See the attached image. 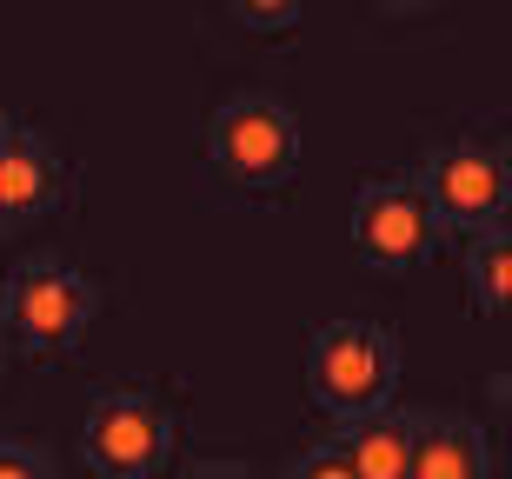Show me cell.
Instances as JSON below:
<instances>
[{
  "instance_id": "13",
  "label": "cell",
  "mask_w": 512,
  "mask_h": 479,
  "mask_svg": "<svg viewBox=\"0 0 512 479\" xmlns=\"http://www.w3.org/2000/svg\"><path fill=\"white\" fill-rule=\"evenodd\" d=\"M227 7L247 34H286V27L306 14V0H227Z\"/></svg>"
},
{
  "instance_id": "1",
  "label": "cell",
  "mask_w": 512,
  "mask_h": 479,
  "mask_svg": "<svg viewBox=\"0 0 512 479\" xmlns=\"http://www.w3.org/2000/svg\"><path fill=\"white\" fill-rule=\"evenodd\" d=\"M100 320V287L60 253H27L0 280V333L7 353L34 366H67L80 333Z\"/></svg>"
},
{
  "instance_id": "11",
  "label": "cell",
  "mask_w": 512,
  "mask_h": 479,
  "mask_svg": "<svg viewBox=\"0 0 512 479\" xmlns=\"http://www.w3.org/2000/svg\"><path fill=\"white\" fill-rule=\"evenodd\" d=\"M286 473L293 479H353V453L340 446V433H326V440L300 446V453L286 460Z\"/></svg>"
},
{
  "instance_id": "5",
  "label": "cell",
  "mask_w": 512,
  "mask_h": 479,
  "mask_svg": "<svg viewBox=\"0 0 512 479\" xmlns=\"http://www.w3.org/2000/svg\"><path fill=\"white\" fill-rule=\"evenodd\" d=\"M207 167L227 187H286L300 173V120L273 94H233L207 114Z\"/></svg>"
},
{
  "instance_id": "16",
  "label": "cell",
  "mask_w": 512,
  "mask_h": 479,
  "mask_svg": "<svg viewBox=\"0 0 512 479\" xmlns=\"http://www.w3.org/2000/svg\"><path fill=\"white\" fill-rule=\"evenodd\" d=\"M7 120H14V114H0V140H7Z\"/></svg>"
},
{
  "instance_id": "4",
  "label": "cell",
  "mask_w": 512,
  "mask_h": 479,
  "mask_svg": "<svg viewBox=\"0 0 512 479\" xmlns=\"http://www.w3.org/2000/svg\"><path fill=\"white\" fill-rule=\"evenodd\" d=\"M426 207L439 213L446 240H466V233L506 227L512 213V167L499 140H433L426 160L413 167Z\"/></svg>"
},
{
  "instance_id": "7",
  "label": "cell",
  "mask_w": 512,
  "mask_h": 479,
  "mask_svg": "<svg viewBox=\"0 0 512 479\" xmlns=\"http://www.w3.org/2000/svg\"><path fill=\"white\" fill-rule=\"evenodd\" d=\"M74 200V167L54 140L27 127V120H7V140H0V233L40 227L67 213Z\"/></svg>"
},
{
  "instance_id": "15",
  "label": "cell",
  "mask_w": 512,
  "mask_h": 479,
  "mask_svg": "<svg viewBox=\"0 0 512 479\" xmlns=\"http://www.w3.org/2000/svg\"><path fill=\"white\" fill-rule=\"evenodd\" d=\"M0 366H7V333H0Z\"/></svg>"
},
{
  "instance_id": "14",
  "label": "cell",
  "mask_w": 512,
  "mask_h": 479,
  "mask_svg": "<svg viewBox=\"0 0 512 479\" xmlns=\"http://www.w3.org/2000/svg\"><path fill=\"white\" fill-rule=\"evenodd\" d=\"M373 7H386V14H433L439 0H373Z\"/></svg>"
},
{
  "instance_id": "2",
  "label": "cell",
  "mask_w": 512,
  "mask_h": 479,
  "mask_svg": "<svg viewBox=\"0 0 512 479\" xmlns=\"http://www.w3.org/2000/svg\"><path fill=\"white\" fill-rule=\"evenodd\" d=\"M306 400L326 420H353L366 406L399 400V333L380 320H326L306 340Z\"/></svg>"
},
{
  "instance_id": "8",
  "label": "cell",
  "mask_w": 512,
  "mask_h": 479,
  "mask_svg": "<svg viewBox=\"0 0 512 479\" xmlns=\"http://www.w3.org/2000/svg\"><path fill=\"white\" fill-rule=\"evenodd\" d=\"M493 473V433L473 413H426L413 420L406 479H486Z\"/></svg>"
},
{
  "instance_id": "9",
  "label": "cell",
  "mask_w": 512,
  "mask_h": 479,
  "mask_svg": "<svg viewBox=\"0 0 512 479\" xmlns=\"http://www.w3.org/2000/svg\"><path fill=\"white\" fill-rule=\"evenodd\" d=\"M413 420L419 406H366L353 420H333L340 446L353 453V479H406V453H413Z\"/></svg>"
},
{
  "instance_id": "6",
  "label": "cell",
  "mask_w": 512,
  "mask_h": 479,
  "mask_svg": "<svg viewBox=\"0 0 512 479\" xmlns=\"http://www.w3.org/2000/svg\"><path fill=\"white\" fill-rule=\"evenodd\" d=\"M353 253L373 273H419L446 253V227L413 173H373L353 193Z\"/></svg>"
},
{
  "instance_id": "12",
  "label": "cell",
  "mask_w": 512,
  "mask_h": 479,
  "mask_svg": "<svg viewBox=\"0 0 512 479\" xmlns=\"http://www.w3.org/2000/svg\"><path fill=\"white\" fill-rule=\"evenodd\" d=\"M54 473H60V460L40 440H14V433H0V479H54Z\"/></svg>"
},
{
  "instance_id": "3",
  "label": "cell",
  "mask_w": 512,
  "mask_h": 479,
  "mask_svg": "<svg viewBox=\"0 0 512 479\" xmlns=\"http://www.w3.org/2000/svg\"><path fill=\"white\" fill-rule=\"evenodd\" d=\"M173 446H180V413L173 400H160L153 386L120 380L100 386L87 400V420H80V460L107 479H153L173 466Z\"/></svg>"
},
{
  "instance_id": "10",
  "label": "cell",
  "mask_w": 512,
  "mask_h": 479,
  "mask_svg": "<svg viewBox=\"0 0 512 479\" xmlns=\"http://www.w3.org/2000/svg\"><path fill=\"white\" fill-rule=\"evenodd\" d=\"M459 267H466V307H473V320H499L512 307V240H506V227L466 233Z\"/></svg>"
}]
</instances>
